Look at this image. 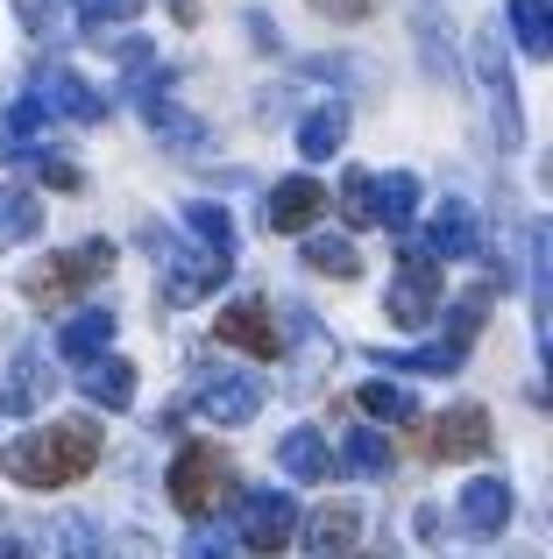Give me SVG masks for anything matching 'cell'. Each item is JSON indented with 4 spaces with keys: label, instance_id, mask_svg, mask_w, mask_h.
I'll use <instances>...</instances> for the list:
<instances>
[{
    "label": "cell",
    "instance_id": "obj_1",
    "mask_svg": "<svg viewBox=\"0 0 553 559\" xmlns=\"http://www.w3.org/2000/svg\"><path fill=\"white\" fill-rule=\"evenodd\" d=\"M8 475L22 489H64V481H85L99 467V425L93 418H64V425H36V432L8 439Z\"/></svg>",
    "mask_w": 553,
    "mask_h": 559
},
{
    "label": "cell",
    "instance_id": "obj_2",
    "mask_svg": "<svg viewBox=\"0 0 553 559\" xmlns=\"http://www.w3.org/2000/svg\"><path fill=\"white\" fill-rule=\"evenodd\" d=\"M227 496H235V467H227V453L185 447L178 461H170V503H178L185 518H213Z\"/></svg>",
    "mask_w": 553,
    "mask_h": 559
},
{
    "label": "cell",
    "instance_id": "obj_3",
    "mask_svg": "<svg viewBox=\"0 0 553 559\" xmlns=\"http://www.w3.org/2000/svg\"><path fill=\"white\" fill-rule=\"evenodd\" d=\"M114 270V241H79V248H64V255H50V262H36V270L22 276V290L36 305H64L71 290H85V284H99V276Z\"/></svg>",
    "mask_w": 553,
    "mask_h": 559
},
{
    "label": "cell",
    "instance_id": "obj_4",
    "mask_svg": "<svg viewBox=\"0 0 553 559\" xmlns=\"http://www.w3.org/2000/svg\"><path fill=\"white\" fill-rule=\"evenodd\" d=\"M384 312L398 319V326H412V333L440 319V262H433L426 248H404V255H398V276H390Z\"/></svg>",
    "mask_w": 553,
    "mask_h": 559
},
{
    "label": "cell",
    "instance_id": "obj_5",
    "mask_svg": "<svg viewBox=\"0 0 553 559\" xmlns=\"http://www.w3.org/2000/svg\"><path fill=\"white\" fill-rule=\"evenodd\" d=\"M291 538H298V503L291 496H276V489H263V496H242V532H235V546L242 552H291Z\"/></svg>",
    "mask_w": 553,
    "mask_h": 559
},
{
    "label": "cell",
    "instance_id": "obj_6",
    "mask_svg": "<svg viewBox=\"0 0 553 559\" xmlns=\"http://www.w3.org/2000/svg\"><path fill=\"white\" fill-rule=\"evenodd\" d=\"M227 270H235V255H213V248H170V255H164V298L170 305H199V298H213V290L227 284Z\"/></svg>",
    "mask_w": 553,
    "mask_h": 559
},
{
    "label": "cell",
    "instance_id": "obj_7",
    "mask_svg": "<svg viewBox=\"0 0 553 559\" xmlns=\"http://www.w3.org/2000/svg\"><path fill=\"white\" fill-rule=\"evenodd\" d=\"M213 341L242 347V355H256V361H276V355H284V333H276V319H270L263 298H235L221 319H213Z\"/></svg>",
    "mask_w": 553,
    "mask_h": 559
},
{
    "label": "cell",
    "instance_id": "obj_8",
    "mask_svg": "<svg viewBox=\"0 0 553 559\" xmlns=\"http://www.w3.org/2000/svg\"><path fill=\"white\" fill-rule=\"evenodd\" d=\"M426 453H433V461H483V453H490V418H483V404L440 411V418H433V432H426Z\"/></svg>",
    "mask_w": 553,
    "mask_h": 559
},
{
    "label": "cell",
    "instance_id": "obj_9",
    "mask_svg": "<svg viewBox=\"0 0 553 559\" xmlns=\"http://www.w3.org/2000/svg\"><path fill=\"white\" fill-rule=\"evenodd\" d=\"M319 213H327V185L319 178H284V185H270V199H263L270 234H305Z\"/></svg>",
    "mask_w": 553,
    "mask_h": 559
},
{
    "label": "cell",
    "instance_id": "obj_10",
    "mask_svg": "<svg viewBox=\"0 0 553 559\" xmlns=\"http://www.w3.org/2000/svg\"><path fill=\"white\" fill-rule=\"evenodd\" d=\"M36 107H43V114H64V121H79V128H93L99 114H107V99H99L93 85L79 79V71L50 64V71L36 79Z\"/></svg>",
    "mask_w": 553,
    "mask_h": 559
},
{
    "label": "cell",
    "instance_id": "obj_11",
    "mask_svg": "<svg viewBox=\"0 0 553 559\" xmlns=\"http://www.w3.org/2000/svg\"><path fill=\"white\" fill-rule=\"evenodd\" d=\"M475 79L490 85V107H497V135H504V142H518V135H526V114H518V85H511V64H504L497 36L475 43Z\"/></svg>",
    "mask_w": 553,
    "mask_h": 559
},
{
    "label": "cell",
    "instance_id": "obj_12",
    "mask_svg": "<svg viewBox=\"0 0 553 559\" xmlns=\"http://www.w3.org/2000/svg\"><path fill=\"white\" fill-rule=\"evenodd\" d=\"M256 411H263V382H249V376H213L199 390V418H213V425H249Z\"/></svg>",
    "mask_w": 553,
    "mask_h": 559
},
{
    "label": "cell",
    "instance_id": "obj_13",
    "mask_svg": "<svg viewBox=\"0 0 553 559\" xmlns=\"http://www.w3.org/2000/svg\"><path fill=\"white\" fill-rule=\"evenodd\" d=\"M426 255L433 262L475 255V205L469 199H440V213H433V227H426Z\"/></svg>",
    "mask_w": 553,
    "mask_h": 559
},
{
    "label": "cell",
    "instance_id": "obj_14",
    "mask_svg": "<svg viewBox=\"0 0 553 559\" xmlns=\"http://www.w3.org/2000/svg\"><path fill=\"white\" fill-rule=\"evenodd\" d=\"M461 524H469L475 538H497L504 524H511V481H497V475L469 481V489H461Z\"/></svg>",
    "mask_w": 553,
    "mask_h": 559
},
{
    "label": "cell",
    "instance_id": "obj_15",
    "mask_svg": "<svg viewBox=\"0 0 553 559\" xmlns=\"http://www.w3.org/2000/svg\"><path fill=\"white\" fill-rule=\"evenodd\" d=\"M79 390H85V404H99V411H128L136 404V369H128L121 355H99V361L79 369Z\"/></svg>",
    "mask_w": 553,
    "mask_h": 559
},
{
    "label": "cell",
    "instance_id": "obj_16",
    "mask_svg": "<svg viewBox=\"0 0 553 559\" xmlns=\"http://www.w3.org/2000/svg\"><path fill=\"white\" fill-rule=\"evenodd\" d=\"M276 461H284V475H291V481H327V475H333L327 432H313V425H298V432L276 439Z\"/></svg>",
    "mask_w": 553,
    "mask_h": 559
},
{
    "label": "cell",
    "instance_id": "obj_17",
    "mask_svg": "<svg viewBox=\"0 0 553 559\" xmlns=\"http://www.w3.org/2000/svg\"><path fill=\"white\" fill-rule=\"evenodd\" d=\"M107 347H114V312H71L64 333H57V355L79 361V369H85V361H99Z\"/></svg>",
    "mask_w": 553,
    "mask_h": 559
},
{
    "label": "cell",
    "instance_id": "obj_18",
    "mask_svg": "<svg viewBox=\"0 0 553 559\" xmlns=\"http://www.w3.org/2000/svg\"><path fill=\"white\" fill-rule=\"evenodd\" d=\"M355 538H362V518L348 503L319 510V518L305 524V552H313V559H348V552H355Z\"/></svg>",
    "mask_w": 553,
    "mask_h": 559
},
{
    "label": "cell",
    "instance_id": "obj_19",
    "mask_svg": "<svg viewBox=\"0 0 553 559\" xmlns=\"http://www.w3.org/2000/svg\"><path fill=\"white\" fill-rule=\"evenodd\" d=\"M50 390H57V376L43 369V355H14L8 376H0V411H36Z\"/></svg>",
    "mask_w": 553,
    "mask_h": 559
},
{
    "label": "cell",
    "instance_id": "obj_20",
    "mask_svg": "<svg viewBox=\"0 0 553 559\" xmlns=\"http://www.w3.org/2000/svg\"><path fill=\"white\" fill-rule=\"evenodd\" d=\"M511 36L526 57H553V8L546 0H511Z\"/></svg>",
    "mask_w": 553,
    "mask_h": 559
},
{
    "label": "cell",
    "instance_id": "obj_21",
    "mask_svg": "<svg viewBox=\"0 0 553 559\" xmlns=\"http://www.w3.org/2000/svg\"><path fill=\"white\" fill-rule=\"evenodd\" d=\"M412 213H419V178L412 170H390L376 185V227H412Z\"/></svg>",
    "mask_w": 553,
    "mask_h": 559
},
{
    "label": "cell",
    "instance_id": "obj_22",
    "mask_svg": "<svg viewBox=\"0 0 553 559\" xmlns=\"http://www.w3.org/2000/svg\"><path fill=\"white\" fill-rule=\"evenodd\" d=\"M348 142V107H319V114H305V128H298V156H333Z\"/></svg>",
    "mask_w": 553,
    "mask_h": 559
},
{
    "label": "cell",
    "instance_id": "obj_23",
    "mask_svg": "<svg viewBox=\"0 0 553 559\" xmlns=\"http://www.w3.org/2000/svg\"><path fill=\"white\" fill-rule=\"evenodd\" d=\"M43 227V199L22 185H0V241H28Z\"/></svg>",
    "mask_w": 553,
    "mask_h": 559
},
{
    "label": "cell",
    "instance_id": "obj_24",
    "mask_svg": "<svg viewBox=\"0 0 553 559\" xmlns=\"http://www.w3.org/2000/svg\"><path fill=\"white\" fill-rule=\"evenodd\" d=\"M305 270H319V276H362V255H355V241H341V234H313L305 241Z\"/></svg>",
    "mask_w": 553,
    "mask_h": 559
},
{
    "label": "cell",
    "instance_id": "obj_25",
    "mask_svg": "<svg viewBox=\"0 0 553 559\" xmlns=\"http://www.w3.org/2000/svg\"><path fill=\"white\" fill-rule=\"evenodd\" d=\"M341 467L348 475H362V481H376V475H390V439L384 432H348V447H341Z\"/></svg>",
    "mask_w": 553,
    "mask_h": 559
},
{
    "label": "cell",
    "instance_id": "obj_26",
    "mask_svg": "<svg viewBox=\"0 0 553 559\" xmlns=\"http://www.w3.org/2000/svg\"><path fill=\"white\" fill-rule=\"evenodd\" d=\"M362 411H369V418H384V425H412L419 418V404H412V390H404V382H362Z\"/></svg>",
    "mask_w": 553,
    "mask_h": 559
},
{
    "label": "cell",
    "instance_id": "obj_27",
    "mask_svg": "<svg viewBox=\"0 0 553 559\" xmlns=\"http://www.w3.org/2000/svg\"><path fill=\"white\" fill-rule=\"evenodd\" d=\"M36 128H43L36 93H28V99H14V114L0 121V156H36Z\"/></svg>",
    "mask_w": 553,
    "mask_h": 559
},
{
    "label": "cell",
    "instance_id": "obj_28",
    "mask_svg": "<svg viewBox=\"0 0 553 559\" xmlns=\"http://www.w3.org/2000/svg\"><path fill=\"white\" fill-rule=\"evenodd\" d=\"M341 219L348 227H376V178L369 170H348L341 178Z\"/></svg>",
    "mask_w": 553,
    "mask_h": 559
},
{
    "label": "cell",
    "instance_id": "obj_29",
    "mask_svg": "<svg viewBox=\"0 0 553 559\" xmlns=\"http://www.w3.org/2000/svg\"><path fill=\"white\" fill-rule=\"evenodd\" d=\"M185 227H192V234H199V248H213V255H227V248H235V219H227L221 205H207V199L185 213Z\"/></svg>",
    "mask_w": 553,
    "mask_h": 559
},
{
    "label": "cell",
    "instance_id": "obj_30",
    "mask_svg": "<svg viewBox=\"0 0 553 559\" xmlns=\"http://www.w3.org/2000/svg\"><path fill=\"white\" fill-rule=\"evenodd\" d=\"M461 355H469V347H455V341H433V347H412V355H390V369H419V376H455V369H461Z\"/></svg>",
    "mask_w": 553,
    "mask_h": 559
},
{
    "label": "cell",
    "instance_id": "obj_31",
    "mask_svg": "<svg viewBox=\"0 0 553 559\" xmlns=\"http://www.w3.org/2000/svg\"><path fill=\"white\" fill-rule=\"evenodd\" d=\"M483 305H490V290H475V298H461L455 312H447V341H455V347L475 341V326H483Z\"/></svg>",
    "mask_w": 553,
    "mask_h": 559
},
{
    "label": "cell",
    "instance_id": "obj_32",
    "mask_svg": "<svg viewBox=\"0 0 553 559\" xmlns=\"http://www.w3.org/2000/svg\"><path fill=\"white\" fill-rule=\"evenodd\" d=\"M57 546H64L57 559H114V552L93 538V524H64V532H57Z\"/></svg>",
    "mask_w": 553,
    "mask_h": 559
},
{
    "label": "cell",
    "instance_id": "obj_33",
    "mask_svg": "<svg viewBox=\"0 0 553 559\" xmlns=\"http://www.w3.org/2000/svg\"><path fill=\"white\" fill-rule=\"evenodd\" d=\"M128 14H142V0H85V28H114V22H128Z\"/></svg>",
    "mask_w": 553,
    "mask_h": 559
},
{
    "label": "cell",
    "instance_id": "obj_34",
    "mask_svg": "<svg viewBox=\"0 0 553 559\" xmlns=\"http://www.w3.org/2000/svg\"><path fill=\"white\" fill-rule=\"evenodd\" d=\"M178 559H242V546H235L227 532H199V538H185Z\"/></svg>",
    "mask_w": 553,
    "mask_h": 559
},
{
    "label": "cell",
    "instance_id": "obj_35",
    "mask_svg": "<svg viewBox=\"0 0 553 559\" xmlns=\"http://www.w3.org/2000/svg\"><path fill=\"white\" fill-rule=\"evenodd\" d=\"M36 178L50 185V191H79V164H64V156H43V150H36Z\"/></svg>",
    "mask_w": 553,
    "mask_h": 559
},
{
    "label": "cell",
    "instance_id": "obj_36",
    "mask_svg": "<svg viewBox=\"0 0 553 559\" xmlns=\"http://www.w3.org/2000/svg\"><path fill=\"white\" fill-rule=\"evenodd\" d=\"M376 0H313V14H327V22H362Z\"/></svg>",
    "mask_w": 553,
    "mask_h": 559
},
{
    "label": "cell",
    "instance_id": "obj_37",
    "mask_svg": "<svg viewBox=\"0 0 553 559\" xmlns=\"http://www.w3.org/2000/svg\"><path fill=\"white\" fill-rule=\"evenodd\" d=\"M0 559H36V552H28L22 538H0Z\"/></svg>",
    "mask_w": 553,
    "mask_h": 559
},
{
    "label": "cell",
    "instance_id": "obj_38",
    "mask_svg": "<svg viewBox=\"0 0 553 559\" xmlns=\"http://www.w3.org/2000/svg\"><path fill=\"white\" fill-rule=\"evenodd\" d=\"M348 559H369V552H348Z\"/></svg>",
    "mask_w": 553,
    "mask_h": 559
},
{
    "label": "cell",
    "instance_id": "obj_39",
    "mask_svg": "<svg viewBox=\"0 0 553 559\" xmlns=\"http://www.w3.org/2000/svg\"><path fill=\"white\" fill-rule=\"evenodd\" d=\"M178 8H185V0H178Z\"/></svg>",
    "mask_w": 553,
    "mask_h": 559
}]
</instances>
